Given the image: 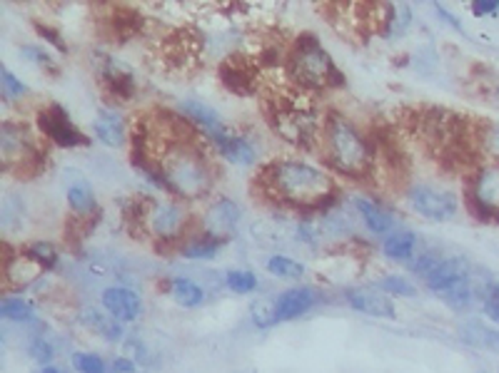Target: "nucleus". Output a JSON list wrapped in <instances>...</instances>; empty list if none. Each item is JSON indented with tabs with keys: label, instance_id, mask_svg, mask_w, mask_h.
I'll return each instance as SVG.
<instances>
[{
	"label": "nucleus",
	"instance_id": "nucleus-1",
	"mask_svg": "<svg viewBox=\"0 0 499 373\" xmlns=\"http://www.w3.org/2000/svg\"><path fill=\"white\" fill-rule=\"evenodd\" d=\"M143 174L155 187H165L185 201L203 200L215 184L207 157L190 140H173L163 144L157 150L155 162L143 167Z\"/></svg>",
	"mask_w": 499,
	"mask_h": 373
},
{
	"label": "nucleus",
	"instance_id": "nucleus-2",
	"mask_svg": "<svg viewBox=\"0 0 499 373\" xmlns=\"http://www.w3.org/2000/svg\"><path fill=\"white\" fill-rule=\"evenodd\" d=\"M257 182L273 200L297 210H317L334 197L333 177L303 160H274L260 172Z\"/></svg>",
	"mask_w": 499,
	"mask_h": 373
},
{
	"label": "nucleus",
	"instance_id": "nucleus-3",
	"mask_svg": "<svg viewBox=\"0 0 499 373\" xmlns=\"http://www.w3.org/2000/svg\"><path fill=\"white\" fill-rule=\"evenodd\" d=\"M324 160L334 172L363 180L373 170V150L364 134L344 115L330 113L323 124Z\"/></svg>",
	"mask_w": 499,
	"mask_h": 373
},
{
	"label": "nucleus",
	"instance_id": "nucleus-4",
	"mask_svg": "<svg viewBox=\"0 0 499 373\" xmlns=\"http://www.w3.org/2000/svg\"><path fill=\"white\" fill-rule=\"evenodd\" d=\"M287 73L294 85L304 90H327L344 83L340 67L334 65L333 55L323 48L314 35H300L287 53Z\"/></svg>",
	"mask_w": 499,
	"mask_h": 373
},
{
	"label": "nucleus",
	"instance_id": "nucleus-5",
	"mask_svg": "<svg viewBox=\"0 0 499 373\" xmlns=\"http://www.w3.org/2000/svg\"><path fill=\"white\" fill-rule=\"evenodd\" d=\"M270 124L277 137L294 147H313L323 134L317 107L303 95H280L270 103Z\"/></svg>",
	"mask_w": 499,
	"mask_h": 373
},
{
	"label": "nucleus",
	"instance_id": "nucleus-6",
	"mask_svg": "<svg viewBox=\"0 0 499 373\" xmlns=\"http://www.w3.org/2000/svg\"><path fill=\"white\" fill-rule=\"evenodd\" d=\"M140 227L145 230L150 240L155 241H177L185 230V207L173 200H150L140 207Z\"/></svg>",
	"mask_w": 499,
	"mask_h": 373
},
{
	"label": "nucleus",
	"instance_id": "nucleus-7",
	"mask_svg": "<svg viewBox=\"0 0 499 373\" xmlns=\"http://www.w3.org/2000/svg\"><path fill=\"white\" fill-rule=\"evenodd\" d=\"M38 142L23 123L5 120L0 127V157L5 170H23L38 160Z\"/></svg>",
	"mask_w": 499,
	"mask_h": 373
},
{
	"label": "nucleus",
	"instance_id": "nucleus-8",
	"mask_svg": "<svg viewBox=\"0 0 499 373\" xmlns=\"http://www.w3.org/2000/svg\"><path fill=\"white\" fill-rule=\"evenodd\" d=\"M407 201L417 214L432 221L452 220L460 210V201H457L454 191L444 190V187H432V184H412L407 190Z\"/></svg>",
	"mask_w": 499,
	"mask_h": 373
},
{
	"label": "nucleus",
	"instance_id": "nucleus-9",
	"mask_svg": "<svg viewBox=\"0 0 499 373\" xmlns=\"http://www.w3.org/2000/svg\"><path fill=\"white\" fill-rule=\"evenodd\" d=\"M470 207L480 220L499 221V162L482 164L470 187Z\"/></svg>",
	"mask_w": 499,
	"mask_h": 373
},
{
	"label": "nucleus",
	"instance_id": "nucleus-10",
	"mask_svg": "<svg viewBox=\"0 0 499 373\" xmlns=\"http://www.w3.org/2000/svg\"><path fill=\"white\" fill-rule=\"evenodd\" d=\"M38 127L40 133L48 137L50 142L58 144V147H83L88 144V137L80 133L78 127L70 120L68 110L60 107L58 103H50L48 107H43L38 113Z\"/></svg>",
	"mask_w": 499,
	"mask_h": 373
},
{
	"label": "nucleus",
	"instance_id": "nucleus-11",
	"mask_svg": "<svg viewBox=\"0 0 499 373\" xmlns=\"http://www.w3.org/2000/svg\"><path fill=\"white\" fill-rule=\"evenodd\" d=\"M95 67H98V80L113 95L123 100L135 95V77L130 73V67L105 53H95Z\"/></svg>",
	"mask_w": 499,
	"mask_h": 373
},
{
	"label": "nucleus",
	"instance_id": "nucleus-12",
	"mask_svg": "<svg viewBox=\"0 0 499 373\" xmlns=\"http://www.w3.org/2000/svg\"><path fill=\"white\" fill-rule=\"evenodd\" d=\"M240 217H243V211H240L235 201L230 197H220L207 207L205 217H203V227H205L207 234L225 241L230 234H235Z\"/></svg>",
	"mask_w": 499,
	"mask_h": 373
},
{
	"label": "nucleus",
	"instance_id": "nucleus-13",
	"mask_svg": "<svg viewBox=\"0 0 499 373\" xmlns=\"http://www.w3.org/2000/svg\"><path fill=\"white\" fill-rule=\"evenodd\" d=\"M344 299L347 304L360 311V314L374 316V319H394L397 316V309L390 301L387 294H382L380 289L373 287H353L344 291Z\"/></svg>",
	"mask_w": 499,
	"mask_h": 373
},
{
	"label": "nucleus",
	"instance_id": "nucleus-14",
	"mask_svg": "<svg viewBox=\"0 0 499 373\" xmlns=\"http://www.w3.org/2000/svg\"><path fill=\"white\" fill-rule=\"evenodd\" d=\"M100 301H103V309L120 324H133L137 316L143 314V301L133 289L127 287L105 289Z\"/></svg>",
	"mask_w": 499,
	"mask_h": 373
},
{
	"label": "nucleus",
	"instance_id": "nucleus-15",
	"mask_svg": "<svg viewBox=\"0 0 499 373\" xmlns=\"http://www.w3.org/2000/svg\"><path fill=\"white\" fill-rule=\"evenodd\" d=\"M464 279H470V264L462 257H442V261L437 267L432 269L430 274L424 277V284L430 291L440 294L444 289L460 284Z\"/></svg>",
	"mask_w": 499,
	"mask_h": 373
},
{
	"label": "nucleus",
	"instance_id": "nucleus-16",
	"mask_svg": "<svg viewBox=\"0 0 499 373\" xmlns=\"http://www.w3.org/2000/svg\"><path fill=\"white\" fill-rule=\"evenodd\" d=\"M317 304V294L310 287H293L274 299V319L293 321L297 316L307 314Z\"/></svg>",
	"mask_w": 499,
	"mask_h": 373
},
{
	"label": "nucleus",
	"instance_id": "nucleus-17",
	"mask_svg": "<svg viewBox=\"0 0 499 373\" xmlns=\"http://www.w3.org/2000/svg\"><path fill=\"white\" fill-rule=\"evenodd\" d=\"M220 77H223V85L237 95H250L257 87V73L245 58H227L220 65Z\"/></svg>",
	"mask_w": 499,
	"mask_h": 373
},
{
	"label": "nucleus",
	"instance_id": "nucleus-18",
	"mask_svg": "<svg viewBox=\"0 0 499 373\" xmlns=\"http://www.w3.org/2000/svg\"><path fill=\"white\" fill-rule=\"evenodd\" d=\"M93 133H95L100 142L105 147H113V150H120L127 140L125 120H123L118 110H110V107L98 110V115L93 120Z\"/></svg>",
	"mask_w": 499,
	"mask_h": 373
},
{
	"label": "nucleus",
	"instance_id": "nucleus-19",
	"mask_svg": "<svg viewBox=\"0 0 499 373\" xmlns=\"http://www.w3.org/2000/svg\"><path fill=\"white\" fill-rule=\"evenodd\" d=\"M180 110H183V115H185L190 123L197 124V127L207 134V140H215L217 134L227 133L225 120L217 115L213 107H207L205 103H197V100H183V103H180Z\"/></svg>",
	"mask_w": 499,
	"mask_h": 373
},
{
	"label": "nucleus",
	"instance_id": "nucleus-20",
	"mask_svg": "<svg viewBox=\"0 0 499 373\" xmlns=\"http://www.w3.org/2000/svg\"><path fill=\"white\" fill-rule=\"evenodd\" d=\"M210 142L215 144L217 152L225 157L227 162L233 164H254L257 160V152H254V147L247 142L245 137H237L230 130L223 134H217L215 140H210Z\"/></svg>",
	"mask_w": 499,
	"mask_h": 373
},
{
	"label": "nucleus",
	"instance_id": "nucleus-21",
	"mask_svg": "<svg viewBox=\"0 0 499 373\" xmlns=\"http://www.w3.org/2000/svg\"><path fill=\"white\" fill-rule=\"evenodd\" d=\"M460 339L472 348L499 354V329L482 324V321H464L460 326Z\"/></svg>",
	"mask_w": 499,
	"mask_h": 373
},
{
	"label": "nucleus",
	"instance_id": "nucleus-22",
	"mask_svg": "<svg viewBox=\"0 0 499 373\" xmlns=\"http://www.w3.org/2000/svg\"><path fill=\"white\" fill-rule=\"evenodd\" d=\"M354 210L363 217L364 227L374 231V234H390L392 227H394L390 211L384 210L380 201L370 200V197H357L354 200Z\"/></svg>",
	"mask_w": 499,
	"mask_h": 373
},
{
	"label": "nucleus",
	"instance_id": "nucleus-23",
	"mask_svg": "<svg viewBox=\"0 0 499 373\" xmlns=\"http://www.w3.org/2000/svg\"><path fill=\"white\" fill-rule=\"evenodd\" d=\"M80 324L90 329L95 336H103L105 341H120L123 339V324L115 321L108 311L100 314L98 309H83L80 311Z\"/></svg>",
	"mask_w": 499,
	"mask_h": 373
},
{
	"label": "nucleus",
	"instance_id": "nucleus-24",
	"mask_svg": "<svg viewBox=\"0 0 499 373\" xmlns=\"http://www.w3.org/2000/svg\"><path fill=\"white\" fill-rule=\"evenodd\" d=\"M65 197H68L70 210L75 211L78 217H88V214H93V211L98 210L95 191H93V187H90L85 177H75V180L68 184Z\"/></svg>",
	"mask_w": 499,
	"mask_h": 373
},
{
	"label": "nucleus",
	"instance_id": "nucleus-25",
	"mask_svg": "<svg viewBox=\"0 0 499 373\" xmlns=\"http://www.w3.org/2000/svg\"><path fill=\"white\" fill-rule=\"evenodd\" d=\"M412 23V10L407 3L397 5H384L382 8V35L384 38H402Z\"/></svg>",
	"mask_w": 499,
	"mask_h": 373
},
{
	"label": "nucleus",
	"instance_id": "nucleus-26",
	"mask_svg": "<svg viewBox=\"0 0 499 373\" xmlns=\"http://www.w3.org/2000/svg\"><path fill=\"white\" fill-rule=\"evenodd\" d=\"M170 297L175 299L177 307L183 309H197L205 301V291L200 284H195L193 279L177 277L170 281Z\"/></svg>",
	"mask_w": 499,
	"mask_h": 373
},
{
	"label": "nucleus",
	"instance_id": "nucleus-27",
	"mask_svg": "<svg viewBox=\"0 0 499 373\" xmlns=\"http://www.w3.org/2000/svg\"><path fill=\"white\" fill-rule=\"evenodd\" d=\"M414 247H417L414 231H394V234H390L387 240L382 241L384 257L394 259V261H407V259H412Z\"/></svg>",
	"mask_w": 499,
	"mask_h": 373
},
{
	"label": "nucleus",
	"instance_id": "nucleus-28",
	"mask_svg": "<svg viewBox=\"0 0 499 373\" xmlns=\"http://www.w3.org/2000/svg\"><path fill=\"white\" fill-rule=\"evenodd\" d=\"M225 241L217 240L213 234H207L203 231L200 237H193V240H187L183 247H180V254L185 259H213L220 251Z\"/></svg>",
	"mask_w": 499,
	"mask_h": 373
},
{
	"label": "nucleus",
	"instance_id": "nucleus-29",
	"mask_svg": "<svg viewBox=\"0 0 499 373\" xmlns=\"http://www.w3.org/2000/svg\"><path fill=\"white\" fill-rule=\"evenodd\" d=\"M437 297H440L442 301H444V307H450L452 311H467V309L472 307V297H474V294H472L470 279H464L460 284L444 289Z\"/></svg>",
	"mask_w": 499,
	"mask_h": 373
},
{
	"label": "nucleus",
	"instance_id": "nucleus-30",
	"mask_svg": "<svg viewBox=\"0 0 499 373\" xmlns=\"http://www.w3.org/2000/svg\"><path fill=\"white\" fill-rule=\"evenodd\" d=\"M267 271L277 279H300L304 277V264H300L297 259L287 257V254H273L267 259Z\"/></svg>",
	"mask_w": 499,
	"mask_h": 373
},
{
	"label": "nucleus",
	"instance_id": "nucleus-31",
	"mask_svg": "<svg viewBox=\"0 0 499 373\" xmlns=\"http://www.w3.org/2000/svg\"><path fill=\"white\" fill-rule=\"evenodd\" d=\"M0 316L5 319V321H33L35 319V307L25 301V299L20 297H8L3 299V304H0Z\"/></svg>",
	"mask_w": 499,
	"mask_h": 373
},
{
	"label": "nucleus",
	"instance_id": "nucleus-32",
	"mask_svg": "<svg viewBox=\"0 0 499 373\" xmlns=\"http://www.w3.org/2000/svg\"><path fill=\"white\" fill-rule=\"evenodd\" d=\"M0 93H3V100H5V103H15L20 97L28 95V85H25L20 77L13 75L8 67L3 65L0 67Z\"/></svg>",
	"mask_w": 499,
	"mask_h": 373
},
{
	"label": "nucleus",
	"instance_id": "nucleus-33",
	"mask_svg": "<svg viewBox=\"0 0 499 373\" xmlns=\"http://www.w3.org/2000/svg\"><path fill=\"white\" fill-rule=\"evenodd\" d=\"M480 301L484 314L490 316L492 321H499V281L487 279L480 284Z\"/></svg>",
	"mask_w": 499,
	"mask_h": 373
},
{
	"label": "nucleus",
	"instance_id": "nucleus-34",
	"mask_svg": "<svg viewBox=\"0 0 499 373\" xmlns=\"http://www.w3.org/2000/svg\"><path fill=\"white\" fill-rule=\"evenodd\" d=\"M225 284L235 294H250V291L257 289V277H254L253 271H247V269H233V271L225 274Z\"/></svg>",
	"mask_w": 499,
	"mask_h": 373
},
{
	"label": "nucleus",
	"instance_id": "nucleus-35",
	"mask_svg": "<svg viewBox=\"0 0 499 373\" xmlns=\"http://www.w3.org/2000/svg\"><path fill=\"white\" fill-rule=\"evenodd\" d=\"M25 259H30L33 264H40V267H55L58 261V251L48 241H33L28 249H25Z\"/></svg>",
	"mask_w": 499,
	"mask_h": 373
},
{
	"label": "nucleus",
	"instance_id": "nucleus-36",
	"mask_svg": "<svg viewBox=\"0 0 499 373\" xmlns=\"http://www.w3.org/2000/svg\"><path fill=\"white\" fill-rule=\"evenodd\" d=\"M377 287H380L382 291L392 294V297H414V294H417L414 284H412V281H407L404 277H400V274H390V277H382L380 281H377Z\"/></svg>",
	"mask_w": 499,
	"mask_h": 373
},
{
	"label": "nucleus",
	"instance_id": "nucleus-37",
	"mask_svg": "<svg viewBox=\"0 0 499 373\" xmlns=\"http://www.w3.org/2000/svg\"><path fill=\"white\" fill-rule=\"evenodd\" d=\"M73 366L78 368V373H108V364L98 354H90V351L73 354Z\"/></svg>",
	"mask_w": 499,
	"mask_h": 373
},
{
	"label": "nucleus",
	"instance_id": "nucleus-38",
	"mask_svg": "<svg viewBox=\"0 0 499 373\" xmlns=\"http://www.w3.org/2000/svg\"><path fill=\"white\" fill-rule=\"evenodd\" d=\"M20 53H23L30 63H35V65L43 67V70H48V73H58V65L53 63V58H50L48 53L40 48V45H33V43H30V45H23Z\"/></svg>",
	"mask_w": 499,
	"mask_h": 373
},
{
	"label": "nucleus",
	"instance_id": "nucleus-39",
	"mask_svg": "<svg viewBox=\"0 0 499 373\" xmlns=\"http://www.w3.org/2000/svg\"><path fill=\"white\" fill-rule=\"evenodd\" d=\"M250 314H253L254 324L257 326H273L277 319H274V301L270 299H260V301H254L253 309H250Z\"/></svg>",
	"mask_w": 499,
	"mask_h": 373
},
{
	"label": "nucleus",
	"instance_id": "nucleus-40",
	"mask_svg": "<svg viewBox=\"0 0 499 373\" xmlns=\"http://www.w3.org/2000/svg\"><path fill=\"white\" fill-rule=\"evenodd\" d=\"M442 261V254H437V251H424V254H420V257L414 259L410 264V269L414 271V274H420L422 279L430 274L432 269L437 267Z\"/></svg>",
	"mask_w": 499,
	"mask_h": 373
},
{
	"label": "nucleus",
	"instance_id": "nucleus-41",
	"mask_svg": "<svg viewBox=\"0 0 499 373\" xmlns=\"http://www.w3.org/2000/svg\"><path fill=\"white\" fill-rule=\"evenodd\" d=\"M30 356L38 361V364H50V358H53V346L43 339V336H35L33 341H30Z\"/></svg>",
	"mask_w": 499,
	"mask_h": 373
},
{
	"label": "nucleus",
	"instance_id": "nucleus-42",
	"mask_svg": "<svg viewBox=\"0 0 499 373\" xmlns=\"http://www.w3.org/2000/svg\"><path fill=\"white\" fill-rule=\"evenodd\" d=\"M35 30H38V35L43 40H48L53 48L63 50V53H68V45H65V40H63V35H60L58 30L48 28V25H43V23H35Z\"/></svg>",
	"mask_w": 499,
	"mask_h": 373
},
{
	"label": "nucleus",
	"instance_id": "nucleus-43",
	"mask_svg": "<svg viewBox=\"0 0 499 373\" xmlns=\"http://www.w3.org/2000/svg\"><path fill=\"white\" fill-rule=\"evenodd\" d=\"M482 144L487 147L494 157V162H499V124H490L484 134H482Z\"/></svg>",
	"mask_w": 499,
	"mask_h": 373
},
{
	"label": "nucleus",
	"instance_id": "nucleus-44",
	"mask_svg": "<svg viewBox=\"0 0 499 373\" xmlns=\"http://www.w3.org/2000/svg\"><path fill=\"white\" fill-rule=\"evenodd\" d=\"M499 10V0H477L472 3V15L474 18H484V15H492Z\"/></svg>",
	"mask_w": 499,
	"mask_h": 373
},
{
	"label": "nucleus",
	"instance_id": "nucleus-45",
	"mask_svg": "<svg viewBox=\"0 0 499 373\" xmlns=\"http://www.w3.org/2000/svg\"><path fill=\"white\" fill-rule=\"evenodd\" d=\"M113 371L115 373H135V361H130V358H115V361H113Z\"/></svg>",
	"mask_w": 499,
	"mask_h": 373
},
{
	"label": "nucleus",
	"instance_id": "nucleus-46",
	"mask_svg": "<svg viewBox=\"0 0 499 373\" xmlns=\"http://www.w3.org/2000/svg\"><path fill=\"white\" fill-rule=\"evenodd\" d=\"M434 10H437V15H440V18H444V20H447V23H450L452 28L460 30V33H464V28H462V25H460V20L454 18V15H452L450 10H447V8H440V5H434Z\"/></svg>",
	"mask_w": 499,
	"mask_h": 373
},
{
	"label": "nucleus",
	"instance_id": "nucleus-47",
	"mask_svg": "<svg viewBox=\"0 0 499 373\" xmlns=\"http://www.w3.org/2000/svg\"><path fill=\"white\" fill-rule=\"evenodd\" d=\"M38 373H63L60 368H55V366H43Z\"/></svg>",
	"mask_w": 499,
	"mask_h": 373
}]
</instances>
